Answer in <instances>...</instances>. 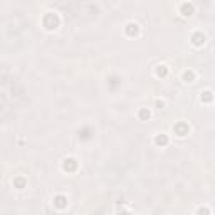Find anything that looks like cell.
<instances>
[{"label":"cell","mask_w":215,"mask_h":215,"mask_svg":"<svg viewBox=\"0 0 215 215\" xmlns=\"http://www.w3.org/2000/svg\"><path fill=\"white\" fill-rule=\"evenodd\" d=\"M57 25H59V17H57L56 14H47L44 17V27L49 30H54L57 29Z\"/></svg>","instance_id":"obj_1"},{"label":"cell","mask_w":215,"mask_h":215,"mask_svg":"<svg viewBox=\"0 0 215 215\" xmlns=\"http://www.w3.org/2000/svg\"><path fill=\"white\" fill-rule=\"evenodd\" d=\"M54 205H56L57 209H66L67 207V197H64V195H56V197H54Z\"/></svg>","instance_id":"obj_2"},{"label":"cell","mask_w":215,"mask_h":215,"mask_svg":"<svg viewBox=\"0 0 215 215\" xmlns=\"http://www.w3.org/2000/svg\"><path fill=\"white\" fill-rule=\"evenodd\" d=\"M175 133L178 134V136H185V134H188V124L187 123H176L175 124Z\"/></svg>","instance_id":"obj_3"},{"label":"cell","mask_w":215,"mask_h":215,"mask_svg":"<svg viewBox=\"0 0 215 215\" xmlns=\"http://www.w3.org/2000/svg\"><path fill=\"white\" fill-rule=\"evenodd\" d=\"M126 34H128L129 37H134V36H138V32H140V29H138V25L136 24H133V22H129V24H126Z\"/></svg>","instance_id":"obj_4"},{"label":"cell","mask_w":215,"mask_h":215,"mask_svg":"<svg viewBox=\"0 0 215 215\" xmlns=\"http://www.w3.org/2000/svg\"><path fill=\"white\" fill-rule=\"evenodd\" d=\"M203 42H205V36H203L202 32H195L193 36H192V44H193V45H197V47H198V45H202Z\"/></svg>","instance_id":"obj_5"},{"label":"cell","mask_w":215,"mask_h":215,"mask_svg":"<svg viewBox=\"0 0 215 215\" xmlns=\"http://www.w3.org/2000/svg\"><path fill=\"white\" fill-rule=\"evenodd\" d=\"M76 168H78V163H76L74 158H67L64 160V170L66 171H74Z\"/></svg>","instance_id":"obj_6"},{"label":"cell","mask_w":215,"mask_h":215,"mask_svg":"<svg viewBox=\"0 0 215 215\" xmlns=\"http://www.w3.org/2000/svg\"><path fill=\"white\" fill-rule=\"evenodd\" d=\"M155 145H156V146H167V145H168V136H167V134H156Z\"/></svg>","instance_id":"obj_7"},{"label":"cell","mask_w":215,"mask_h":215,"mask_svg":"<svg viewBox=\"0 0 215 215\" xmlns=\"http://www.w3.org/2000/svg\"><path fill=\"white\" fill-rule=\"evenodd\" d=\"M180 10H182V14L185 15V17H190V15L193 14V5H192V3H182Z\"/></svg>","instance_id":"obj_8"},{"label":"cell","mask_w":215,"mask_h":215,"mask_svg":"<svg viewBox=\"0 0 215 215\" xmlns=\"http://www.w3.org/2000/svg\"><path fill=\"white\" fill-rule=\"evenodd\" d=\"M200 101L202 103H212L213 101V94L210 93V91H203L200 94Z\"/></svg>","instance_id":"obj_9"},{"label":"cell","mask_w":215,"mask_h":215,"mask_svg":"<svg viewBox=\"0 0 215 215\" xmlns=\"http://www.w3.org/2000/svg\"><path fill=\"white\" fill-rule=\"evenodd\" d=\"M138 118H140L141 121H146V120H150V111L146 109V108H141V109L138 111Z\"/></svg>","instance_id":"obj_10"},{"label":"cell","mask_w":215,"mask_h":215,"mask_svg":"<svg viewBox=\"0 0 215 215\" xmlns=\"http://www.w3.org/2000/svg\"><path fill=\"white\" fill-rule=\"evenodd\" d=\"M167 74H168L167 66H158V67H156V76H158V78H165Z\"/></svg>","instance_id":"obj_11"},{"label":"cell","mask_w":215,"mask_h":215,"mask_svg":"<svg viewBox=\"0 0 215 215\" xmlns=\"http://www.w3.org/2000/svg\"><path fill=\"white\" fill-rule=\"evenodd\" d=\"M14 185L17 188H24L25 187V178H22V176H17V178H14Z\"/></svg>","instance_id":"obj_12"},{"label":"cell","mask_w":215,"mask_h":215,"mask_svg":"<svg viewBox=\"0 0 215 215\" xmlns=\"http://www.w3.org/2000/svg\"><path fill=\"white\" fill-rule=\"evenodd\" d=\"M183 79H185L187 82H192V81L195 79V74H193V71H185V72H183Z\"/></svg>","instance_id":"obj_13"},{"label":"cell","mask_w":215,"mask_h":215,"mask_svg":"<svg viewBox=\"0 0 215 215\" xmlns=\"http://www.w3.org/2000/svg\"><path fill=\"white\" fill-rule=\"evenodd\" d=\"M197 215H210V210L207 209V207H200V209L197 210Z\"/></svg>","instance_id":"obj_14"},{"label":"cell","mask_w":215,"mask_h":215,"mask_svg":"<svg viewBox=\"0 0 215 215\" xmlns=\"http://www.w3.org/2000/svg\"><path fill=\"white\" fill-rule=\"evenodd\" d=\"M156 106H158V108H163V106H165V103H163V101H160V99H158V101H156Z\"/></svg>","instance_id":"obj_15"},{"label":"cell","mask_w":215,"mask_h":215,"mask_svg":"<svg viewBox=\"0 0 215 215\" xmlns=\"http://www.w3.org/2000/svg\"><path fill=\"white\" fill-rule=\"evenodd\" d=\"M120 215H131L129 212H123V213H120Z\"/></svg>","instance_id":"obj_16"}]
</instances>
